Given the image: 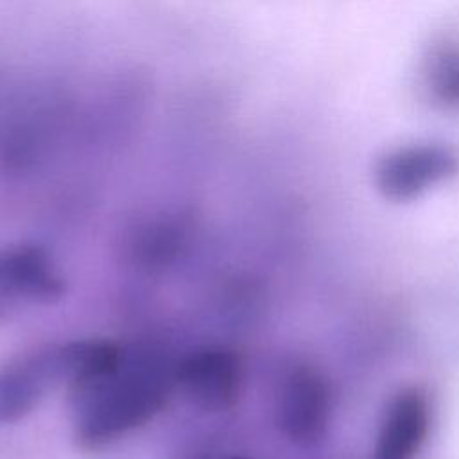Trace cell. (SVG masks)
Masks as SVG:
<instances>
[{
	"instance_id": "cell-1",
	"label": "cell",
	"mask_w": 459,
	"mask_h": 459,
	"mask_svg": "<svg viewBox=\"0 0 459 459\" xmlns=\"http://www.w3.org/2000/svg\"><path fill=\"white\" fill-rule=\"evenodd\" d=\"M332 389L326 377L307 360H294L283 369L274 402L280 434L299 448L319 445L332 421Z\"/></svg>"
},
{
	"instance_id": "cell-2",
	"label": "cell",
	"mask_w": 459,
	"mask_h": 459,
	"mask_svg": "<svg viewBox=\"0 0 459 459\" xmlns=\"http://www.w3.org/2000/svg\"><path fill=\"white\" fill-rule=\"evenodd\" d=\"M459 174V151L443 142H416L385 151L373 167L378 194L394 203L412 201Z\"/></svg>"
},
{
	"instance_id": "cell-3",
	"label": "cell",
	"mask_w": 459,
	"mask_h": 459,
	"mask_svg": "<svg viewBox=\"0 0 459 459\" xmlns=\"http://www.w3.org/2000/svg\"><path fill=\"white\" fill-rule=\"evenodd\" d=\"M432 427V403L420 385L400 389L387 403L371 459H416Z\"/></svg>"
},
{
	"instance_id": "cell-4",
	"label": "cell",
	"mask_w": 459,
	"mask_h": 459,
	"mask_svg": "<svg viewBox=\"0 0 459 459\" xmlns=\"http://www.w3.org/2000/svg\"><path fill=\"white\" fill-rule=\"evenodd\" d=\"M423 88L430 102L445 113L459 115V36L443 34L427 50Z\"/></svg>"
},
{
	"instance_id": "cell-5",
	"label": "cell",
	"mask_w": 459,
	"mask_h": 459,
	"mask_svg": "<svg viewBox=\"0 0 459 459\" xmlns=\"http://www.w3.org/2000/svg\"><path fill=\"white\" fill-rule=\"evenodd\" d=\"M222 459H249V457H244V455H228V457H222Z\"/></svg>"
}]
</instances>
